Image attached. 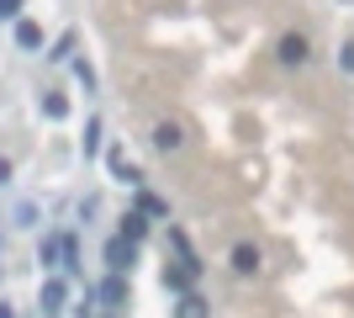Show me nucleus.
Listing matches in <instances>:
<instances>
[{"label":"nucleus","mask_w":354,"mask_h":318,"mask_svg":"<svg viewBox=\"0 0 354 318\" xmlns=\"http://www.w3.org/2000/svg\"><path fill=\"white\" fill-rule=\"evenodd\" d=\"M275 59H281L286 69H301V64H312V37H307V32H286L281 43H275Z\"/></svg>","instance_id":"f257e3e1"},{"label":"nucleus","mask_w":354,"mask_h":318,"mask_svg":"<svg viewBox=\"0 0 354 318\" xmlns=\"http://www.w3.org/2000/svg\"><path fill=\"white\" fill-rule=\"evenodd\" d=\"M196 276H201V260H169V265H164V292L185 297V292L196 287Z\"/></svg>","instance_id":"f03ea898"},{"label":"nucleus","mask_w":354,"mask_h":318,"mask_svg":"<svg viewBox=\"0 0 354 318\" xmlns=\"http://www.w3.org/2000/svg\"><path fill=\"white\" fill-rule=\"evenodd\" d=\"M265 255H259V244H233V255H227V271L233 276H259Z\"/></svg>","instance_id":"7ed1b4c3"},{"label":"nucleus","mask_w":354,"mask_h":318,"mask_svg":"<svg viewBox=\"0 0 354 318\" xmlns=\"http://www.w3.org/2000/svg\"><path fill=\"white\" fill-rule=\"evenodd\" d=\"M133 255H138V244H127V239H111V244H106V265H111V276H127V271H133Z\"/></svg>","instance_id":"20e7f679"},{"label":"nucleus","mask_w":354,"mask_h":318,"mask_svg":"<svg viewBox=\"0 0 354 318\" xmlns=\"http://www.w3.org/2000/svg\"><path fill=\"white\" fill-rule=\"evenodd\" d=\"M153 149H159V154L185 149V127H180V122H159V127H153Z\"/></svg>","instance_id":"39448f33"},{"label":"nucleus","mask_w":354,"mask_h":318,"mask_svg":"<svg viewBox=\"0 0 354 318\" xmlns=\"http://www.w3.org/2000/svg\"><path fill=\"white\" fill-rule=\"evenodd\" d=\"M175 318H212V303L201 292H185V297H175Z\"/></svg>","instance_id":"423d86ee"},{"label":"nucleus","mask_w":354,"mask_h":318,"mask_svg":"<svg viewBox=\"0 0 354 318\" xmlns=\"http://www.w3.org/2000/svg\"><path fill=\"white\" fill-rule=\"evenodd\" d=\"M143 233H148V218H143V212H127V218H122V233H117V239L138 244V239H143Z\"/></svg>","instance_id":"0eeeda50"},{"label":"nucleus","mask_w":354,"mask_h":318,"mask_svg":"<svg viewBox=\"0 0 354 318\" xmlns=\"http://www.w3.org/2000/svg\"><path fill=\"white\" fill-rule=\"evenodd\" d=\"M101 303H106V308H122V303H127V281H122V276H106Z\"/></svg>","instance_id":"6e6552de"},{"label":"nucleus","mask_w":354,"mask_h":318,"mask_svg":"<svg viewBox=\"0 0 354 318\" xmlns=\"http://www.w3.org/2000/svg\"><path fill=\"white\" fill-rule=\"evenodd\" d=\"M16 43L21 48H43V27H37V21H16Z\"/></svg>","instance_id":"1a4fd4ad"},{"label":"nucleus","mask_w":354,"mask_h":318,"mask_svg":"<svg viewBox=\"0 0 354 318\" xmlns=\"http://www.w3.org/2000/svg\"><path fill=\"white\" fill-rule=\"evenodd\" d=\"M111 175H117L122 186H143V175H138V170L127 165V159H122V154H111Z\"/></svg>","instance_id":"9d476101"},{"label":"nucleus","mask_w":354,"mask_h":318,"mask_svg":"<svg viewBox=\"0 0 354 318\" xmlns=\"http://www.w3.org/2000/svg\"><path fill=\"white\" fill-rule=\"evenodd\" d=\"M43 112H48L53 122H64V117H69V101H64L59 91H48V96H43Z\"/></svg>","instance_id":"9b49d317"},{"label":"nucleus","mask_w":354,"mask_h":318,"mask_svg":"<svg viewBox=\"0 0 354 318\" xmlns=\"http://www.w3.org/2000/svg\"><path fill=\"white\" fill-rule=\"evenodd\" d=\"M138 212H143V218H164L169 207H164V202L153 197V191H138Z\"/></svg>","instance_id":"f8f14e48"},{"label":"nucleus","mask_w":354,"mask_h":318,"mask_svg":"<svg viewBox=\"0 0 354 318\" xmlns=\"http://www.w3.org/2000/svg\"><path fill=\"white\" fill-rule=\"evenodd\" d=\"M43 303H48V313H59V303H64V287H59V281H48V287H43Z\"/></svg>","instance_id":"ddd939ff"},{"label":"nucleus","mask_w":354,"mask_h":318,"mask_svg":"<svg viewBox=\"0 0 354 318\" xmlns=\"http://www.w3.org/2000/svg\"><path fill=\"white\" fill-rule=\"evenodd\" d=\"M11 16H21V0H0V21H11Z\"/></svg>","instance_id":"4468645a"},{"label":"nucleus","mask_w":354,"mask_h":318,"mask_svg":"<svg viewBox=\"0 0 354 318\" xmlns=\"http://www.w3.org/2000/svg\"><path fill=\"white\" fill-rule=\"evenodd\" d=\"M0 318H16V313H11V308H6V303H0Z\"/></svg>","instance_id":"2eb2a0df"}]
</instances>
